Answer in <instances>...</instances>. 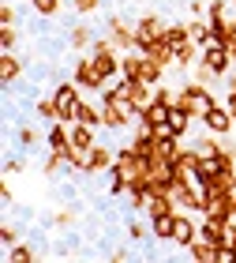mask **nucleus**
Wrapping results in <instances>:
<instances>
[{"label":"nucleus","mask_w":236,"mask_h":263,"mask_svg":"<svg viewBox=\"0 0 236 263\" xmlns=\"http://www.w3.org/2000/svg\"><path fill=\"white\" fill-rule=\"evenodd\" d=\"M187 256L199 259V263H218V245H210L206 237H195V241L187 245Z\"/></svg>","instance_id":"nucleus-18"},{"label":"nucleus","mask_w":236,"mask_h":263,"mask_svg":"<svg viewBox=\"0 0 236 263\" xmlns=\"http://www.w3.org/2000/svg\"><path fill=\"white\" fill-rule=\"evenodd\" d=\"M105 34H109V42H113L120 53L135 49V23L127 27V19H124V15H109V19H105Z\"/></svg>","instance_id":"nucleus-10"},{"label":"nucleus","mask_w":236,"mask_h":263,"mask_svg":"<svg viewBox=\"0 0 236 263\" xmlns=\"http://www.w3.org/2000/svg\"><path fill=\"white\" fill-rule=\"evenodd\" d=\"M203 128H206V132H214V136H232L236 121H232V113L225 109V102H218L214 109L203 117Z\"/></svg>","instance_id":"nucleus-12"},{"label":"nucleus","mask_w":236,"mask_h":263,"mask_svg":"<svg viewBox=\"0 0 236 263\" xmlns=\"http://www.w3.org/2000/svg\"><path fill=\"white\" fill-rule=\"evenodd\" d=\"M176 105H184L195 121H203V117L218 105V94H214V87H203L199 79H187L184 87L176 90Z\"/></svg>","instance_id":"nucleus-1"},{"label":"nucleus","mask_w":236,"mask_h":263,"mask_svg":"<svg viewBox=\"0 0 236 263\" xmlns=\"http://www.w3.org/2000/svg\"><path fill=\"white\" fill-rule=\"evenodd\" d=\"M165 27H169V19L161 15V11H143V15L135 19V49H146L150 42H158Z\"/></svg>","instance_id":"nucleus-5"},{"label":"nucleus","mask_w":236,"mask_h":263,"mask_svg":"<svg viewBox=\"0 0 236 263\" xmlns=\"http://www.w3.org/2000/svg\"><path fill=\"white\" fill-rule=\"evenodd\" d=\"M82 87L75 79H60L53 87V102H56V121H68V124H75V109H79V94Z\"/></svg>","instance_id":"nucleus-2"},{"label":"nucleus","mask_w":236,"mask_h":263,"mask_svg":"<svg viewBox=\"0 0 236 263\" xmlns=\"http://www.w3.org/2000/svg\"><path fill=\"white\" fill-rule=\"evenodd\" d=\"M127 184H132V177L124 173V165H109V173H105V196L109 199H120L124 192H127Z\"/></svg>","instance_id":"nucleus-17"},{"label":"nucleus","mask_w":236,"mask_h":263,"mask_svg":"<svg viewBox=\"0 0 236 263\" xmlns=\"http://www.w3.org/2000/svg\"><path fill=\"white\" fill-rule=\"evenodd\" d=\"M19 241H27V233H23L15 222H4V226H0V245H4V252H8V248H15Z\"/></svg>","instance_id":"nucleus-25"},{"label":"nucleus","mask_w":236,"mask_h":263,"mask_svg":"<svg viewBox=\"0 0 236 263\" xmlns=\"http://www.w3.org/2000/svg\"><path fill=\"white\" fill-rule=\"evenodd\" d=\"M75 121H82V124H90V128H101V105H94V102H87V98H79Z\"/></svg>","instance_id":"nucleus-23"},{"label":"nucleus","mask_w":236,"mask_h":263,"mask_svg":"<svg viewBox=\"0 0 236 263\" xmlns=\"http://www.w3.org/2000/svg\"><path fill=\"white\" fill-rule=\"evenodd\" d=\"M105 0H72V11L75 15H94V11H101Z\"/></svg>","instance_id":"nucleus-29"},{"label":"nucleus","mask_w":236,"mask_h":263,"mask_svg":"<svg viewBox=\"0 0 236 263\" xmlns=\"http://www.w3.org/2000/svg\"><path fill=\"white\" fill-rule=\"evenodd\" d=\"M98 128H90V124H82L75 121L72 124V139H68V158H72L79 170H82V162H87V154L94 151V143H98V136H94Z\"/></svg>","instance_id":"nucleus-4"},{"label":"nucleus","mask_w":236,"mask_h":263,"mask_svg":"<svg viewBox=\"0 0 236 263\" xmlns=\"http://www.w3.org/2000/svg\"><path fill=\"white\" fill-rule=\"evenodd\" d=\"M124 230H127V241H132V245H139V248L154 241V237H150V218H146V214H127Z\"/></svg>","instance_id":"nucleus-14"},{"label":"nucleus","mask_w":236,"mask_h":263,"mask_svg":"<svg viewBox=\"0 0 236 263\" xmlns=\"http://www.w3.org/2000/svg\"><path fill=\"white\" fill-rule=\"evenodd\" d=\"M199 237V222H195V211H176L173 214V248H184Z\"/></svg>","instance_id":"nucleus-9"},{"label":"nucleus","mask_w":236,"mask_h":263,"mask_svg":"<svg viewBox=\"0 0 236 263\" xmlns=\"http://www.w3.org/2000/svg\"><path fill=\"white\" fill-rule=\"evenodd\" d=\"M169 105L173 102H165V98H150V105L139 113L135 128H158V124H165V121H169Z\"/></svg>","instance_id":"nucleus-13"},{"label":"nucleus","mask_w":236,"mask_h":263,"mask_svg":"<svg viewBox=\"0 0 236 263\" xmlns=\"http://www.w3.org/2000/svg\"><path fill=\"white\" fill-rule=\"evenodd\" d=\"M23 170H27V158H23V154H19V158H15V154H8V158H4V177H15Z\"/></svg>","instance_id":"nucleus-30"},{"label":"nucleus","mask_w":236,"mask_h":263,"mask_svg":"<svg viewBox=\"0 0 236 263\" xmlns=\"http://www.w3.org/2000/svg\"><path fill=\"white\" fill-rule=\"evenodd\" d=\"M15 143H19L23 151H38L41 143H45V128H41V121H38V124H27V121H23V124L15 128Z\"/></svg>","instance_id":"nucleus-16"},{"label":"nucleus","mask_w":236,"mask_h":263,"mask_svg":"<svg viewBox=\"0 0 236 263\" xmlns=\"http://www.w3.org/2000/svg\"><path fill=\"white\" fill-rule=\"evenodd\" d=\"M199 64L203 68H210L214 76H221V79H229V71H232V53H229V45H221V42H210V45H203V57H199Z\"/></svg>","instance_id":"nucleus-7"},{"label":"nucleus","mask_w":236,"mask_h":263,"mask_svg":"<svg viewBox=\"0 0 236 263\" xmlns=\"http://www.w3.org/2000/svg\"><path fill=\"white\" fill-rule=\"evenodd\" d=\"M150 237H154L158 245H173V214L150 218Z\"/></svg>","instance_id":"nucleus-20"},{"label":"nucleus","mask_w":236,"mask_h":263,"mask_svg":"<svg viewBox=\"0 0 236 263\" xmlns=\"http://www.w3.org/2000/svg\"><path fill=\"white\" fill-rule=\"evenodd\" d=\"M30 8L38 11L41 19H56V15H60V8H64V0H30Z\"/></svg>","instance_id":"nucleus-26"},{"label":"nucleus","mask_w":236,"mask_h":263,"mask_svg":"<svg viewBox=\"0 0 236 263\" xmlns=\"http://www.w3.org/2000/svg\"><path fill=\"white\" fill-rule=\"evenodd\" d=\"M187 11L191 15H206V0H187Z\"/></svg>","instance_id":"nucleus-33"},{"label":"nucleus","mask_w":236,"mask_h":263,"mask_svg":"<svg viewBox=\"0 0 236 263\" xmlns=\"http://www.w3.org/2000/svg\"><path fill=\"white\" fill-rule=\"evenodd\" d=\"M90 45H94V30L87 23H79V27L68 30V49H90Z\"/></svg>","instance_id":"nucleus-22"},{"label":"nucleus","mask_w":236,"mask_h":263,"mask_svg":"<svg viewBox=\"0 0 236 263\" xmlns=\"http://www.w3.org/2000/svg\"><path fill=\"white\" fill-rule=\"evenodd\" d=\"M229 87H236V71H229Z\"/></svg>","instance_id":"nucleus-34"},{"label":"nucleus","mask_w":236,"mask_h":263,"mask_svg":"<svg viewBox=\"0 0 236 263\" xmlns=\"http://www.w3.org/2000/svg\"><path fill=\"white\" fill-rule=\"evenodd\" d=\"M15 45H19V30H15V23H8V27L0 30V49H4V53H15Z\"/></svg>","instance_id":"nucleus-28"},{"label":"nucleus","mask_w":236,"mask_h":263,"mask_svg":"<svg viewBox=\"0 0 236 263\" xmlns=\"http://www.w3.org/2000/svg\"><path fill=\"white\" fill-rule=\"evenodd\" d=\"M34 117H38L41 124H53V121H56V102H53V94L34 98Z\"/></svg>","instance_id":"nucleus-24"},{"label":"nucleus","mask_w":236,"mask_h":263,"mask_svg":"<svg viewBox=\"0 0 236 263\" xmlns=\"http://www.w3.org/2000/svg\"><path fill=\"white\" fill-rule=\"evenodd\" d=\"M72 79H75V83H79V87L87 90V94H101V87L109 83V79L101 76V68L94 64V57H90V53L75 61V68H72Z\"/></svg>","instance_id":"nucleus-6"},{"label":"nucleus","mask_w":236,"mask_h":263,"mask_svg":"<svg viewBox=\"0 0 236 263\" xmlns=\"http://www.w3.org/2000/svg\"><path fill=\"white\" fill-rule=\"evenodd\" d=\"M4 256H8V263H34V259H41V252H38L30 241H19L15 248H8Z\"/></svg>","instance_id":"nucleus-21"},{"label":"nucleus","mask_w":236,"mask_h":263,"mask_svg":"<svg viewBox=\"0 0 236 263\" xmlns=\"http://www.w3.org/2000/svg\"><path fill=\"white\" fill-rule=\"evenodd\" d=\"M232 11H236V0H232Z\"/></svg>","instance_id":"nucleus-35"},{"label":"nucleus","mask_w":236,"mask_h":263,"mask_svg":"<svg viewBox=\"0 0 236 263\" xmlns=\"http://www.w3.org/2000/svg\"><path fill=\"white\" fill-rule=\"evenodd\" d=\"M173 165H176V173H180V177H191L199 170V151L195 147H180V154L173 158Z\"/></svg>","instance_id":"nucleus-19"},{"label":"nucleus","mask_w":236,"mask_h":263,"mask_svg":"<svg viewBox=\"0 0 236 263\" xmlns=\"http://www.w3.org/2000/svg\"><path fill=\"white\" fill-rule=\"evenodd\" d=\"M15 4H11V0H4V8H0V27H8V23H15Z\"/></svg>","instance_id":"nucleus-31"},{"label":"nucleus","mask_w":236,"mask_h":263,"mask_svg":"<svg viewBox=\"0 0 236 263\" xmlns=\"http://www.w3.org/2000/svg\"><path fill=\"white\" fill-rule=\"evenodd\" d=\"M203 214H210V218H236V199L229 196V188H210Z\"/></svg>","instance_id":"nucleus-11"},{"label":"nucleus","mask_w":236,"mask_h":263,"mask_svg":"<svg viewBox=\"0 0 236 263\" xmlns=\"http://www.w3.org/2000/svg\"><path fill=\"white\" fill-rule=\"evenodd\" d=\"M90 57H94V64L101 68V76H105V79H116V76H120V49H116V45L109 42V34L94 38Z\"/></svg>","instance_id":"nucleus-3"},{"label":"nucleus","mask_w":236,"mask_h":263,"mask_svg":"<svg viewBox=\"0 0 236 263\" xmlns=\"http://www.w3.org/2000/svg\"><path fill=\"white\" fill-rule=\"evenodd\" d=\"M72 226H79V211H60L49 218V230H72Z\"/></svg>","instance_id":"nucleus-27"},{"label":"nucleus","mask_w":236,"mask_h":263,"mask_svg":"<svg viewBox=\"0 0 236 263\" xmlns=\"http://www.w3.org/2000/svg\"><path fill=\"white\" fill-rule=\"evenodd\" d=\"M116 162V151L109 147V143H94V151L87 154V162H82V177H105L109 173V165Z\"/></svg>","instance_id":"nucleus-8"},{"label":"nucleus","mask_w":236,"mask_h":263,"mask_svg":"<svg viewBox=\"0 0 236 263\" xmlns=\"http://www.w3.org/2000/svg\"><path fill=\"white\" fill-rule=\"evenodd\" d=\"M23 71H27V64H23L15 53H4V57H0V83H4V90L15 87V83L23 79Z\"/></svg>","instance_id":"nucleus-15"},{"label":"nucleus","mask_w":236,"mask_h":263,"mask_svg":"<svg viewBox=\"0 0 236 263\" xmlns=\"http://www.w3.org/2000/svg\"><path fill=\"white\" fill-rule=\"evenodd\" d=\"M225 109L232 113V121H236V87H229V90H225Z\"/></svg>","instance_id":"nucleus-32"}]
</instances>
